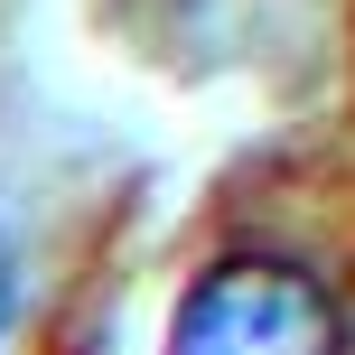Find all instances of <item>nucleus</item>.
<instances>
[{
	"instance_id": "nucleus-1",
	"label": "nucleus",
	"mask_w": 355,
	"mask_h": 355,
	"mask_svg": "<svg viewBox=\"0 0 355 355\" xmlns=\"http://www.w3.org/2000/svg\"><path fill=\"white\" fill-rule=\"evenodd\" d=\"M168 355H355V150L225 206L168 309Z\"/></svg>"
},
{
	"instance_id": "nucleus-2",
	"label": "nucleus",
	"mask_w": 355,
	"mask_h": 355,
	"mask_svg": "<svg viewBox=\"0 0 355 355\" xmlns=\"http://www.w3.org/2000/svg\"><path fill=\"white\" fill-rule=\"evenodd\" d=\"M10 318H19V243L0 225V337H10Z\"/></svg>"
},
{
	"instance_id": "nucleus-3",
	"label": "nucleus",
	"mask_w": 355,
	"mask_h": 355,
	"mask_svg": "<svg viewBox=\"0 0 355 355\" xmlns=\"http://www.w3.org/2000/svg\"><path fill=\"white\" fill-rule=\"evenodd\" d=\"M346 112H355V0H346Z\"/></svg>"
}]
</instances>
